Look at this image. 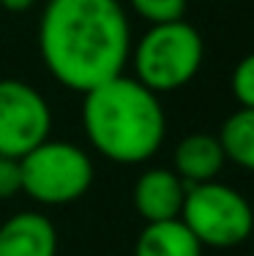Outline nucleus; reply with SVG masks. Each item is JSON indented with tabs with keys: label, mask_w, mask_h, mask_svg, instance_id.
Wrapping results in <instances>:
<instances>
[{
	"label": "nucleus",
	"mask_w": 254,
	"mask_h": 256,
	"mask_svg": "<svg viewBox=\"0 0 254 256\" xmlns=\"http://www.w3.org/2000/svg\"><path fill=\"white\" fill-rule=\"evenodd\" d=\"M0 256H58V229L41 212H14L0 224Z\"/></svg>",
	"instance_id": "6e6552de"
},
{
	"label": "nucleus",
	"mask_w": 254,
	"mask_h": 256,
	"mask_svg": "<svg viewBox=\"0 0 254 256\" xmlns=\"http://www.w3.org/2000/svg\"><path fill=\"white\" fill-rule=\"evenodd\" d=\"M22 194L39 204H71L93 186V161L71 142L47 139L20 158Z\"/></svg>",
	"instance_id": "20e7f679"
},
{
	"label": "nucleus",
	"mask_w": 254,
	"mask_h": 256,
	"mask_svg": "<svg viewBox=\"0 0 254 256\" xmlns=\"http://www.w3.org/2000/svg\"><path fill=\"white\" fill-rule=\"evenodd\" d=\"M39 52L58 84L88 93L129 66V14L120 0H50L39 22Z\"/></svg>",
	"instance_id": "f257e3e1"
},
{
	"label": "nucleus",
	"mask_w": 254,
	"mask_h": 256,
	"mask_svg": "<svg viewBox=\"0 0 254 256\" xmlns=\"http://www.w3.org/2000/svg\"><path fill=\"white\" fill-rule=\"evenodd\" d=\"M52 112L47 98L22 79H0V156H28L50 139Z\"/></svg>",
	"instance_id": "423d86ee"
},
{
	"label": "nucleus",
	"mask_w": 254,
	"mask_h": 256,
	"mask_svg": "<svg viewBox=\"0 0 254 256\" xmlns=\"http://www.w3.org/2000/svg\"><path fill=\"white\" fill-rule=\"evenodd\" d=\"M224 164L227 156L221 150L219 136H213V134H189L186 139H180L172 153V172L186 186L216 180Z\"/></svg>",
	"instance_id": "1a4fd4ad"
},
{
	"label": "nucleus",
	"mask_w": 254,
	"mask_h": 256,
	"mask_svg": "<svg viewBox=\"0 0 254 256\" xmlns=\"http://www.w3.org/2000/svg\"><path fill=\"white\" fill-rule=\"evenodd\" d=\"M22 194V172L17 158L0 156V199H11Z\"/></svg>",
	"instance_id": "4468645a"
},
{
	"label": "nucleus",
	"mask_w": 254,
	"mask_h": 256,
	"mask_svg": "<svg viewBox=\"0 0 254 256\" xmlns=\"http://www.w3.org/2000/svg\"><path fill=\"white\" fill-rule=\"evenodd\" d=\"M219 142L227 161L238 164L246 172H254V109L232 112L219 128Z\"/></svg>",
	"instance_id": "9b49d317"
},
{
	"label": "nucleus",
	"mask_w": 254,
	"mask_h": 256,
	"mask_svg": "<svg viewBox=\"0 0 254 256\" xmlns=\"http://www.w3.org/2000/svg\"><path fill=\"white\" fill-rule=\"evenodd\" d=\"M186 182L172 169H148L134 182V207L145 224L180 218L186 199Z\"/></svg>",
	"instance_id": "0eeeda50"
},
{
	"label": "nucleus",
	"mask_w": 254,
	"mask_h": 256,
	"mask_svg": "<svg viewBox=\"0 0 254 256\" xmlns=\"http://www.w3.org/2000/svg\"><path fill=\"white\" fill-rule=\"evenodd\" d=\"M205 60L202 36L186 20L150 25L131 46L134 79L156 96L175 93L191 82Z\"/></svg>",
	"instance_id": "7ed1b4c3"
},
{
	"label": "nucleus",
	"mask_w": 254,
	"mask_h": 256,
	"mask_svg": "<svg viewBox=\"0 0 254 256\" xmlns=\"http://www.w3.org/2000/svg\"><path fill=\"white\" fill-rule=\"evenodd\" d=\"M33 3L36 0H0V8L11 11V14H22V11H28Z\"/></svg>",
	"instance_id": "2eb2a0df"
},
{
	"label": "nucleus",
	"mask_w": 254,
	"mask_h": 256,
	"mask_svg": "<svg viewBox=\"0 0 254 256\" xmlns=\"http://www.w3.org/2000/svg\"><path fill=\"white\" fill-rule=\"evenodd\" d=\"M129 6L148 25H167L183 20L189 0H129Z\"/></svg>",
	"instance_id": "f8f14e48"
},
{
	"label": "nucleus",
	"mask_w": 254,
	"mask_h": 256,
	"mask_svg": "<svg viewBox=\"0 0 254 256\" xmlns=\"http://www.w3.org/2000/svg\"><path fill=\"white\" fill-rule=\"evenodd\" d=\"M180 221L202 248H235L254 232V210L240 191L219 180L186 188Z\"/></svg>",
	"instance_id": "39448f33"
},
{
	"label": "nucleus",
	"mask_w": 254,
	"mask_h": 256,
	"mask_svg": "<svg viewBox=\"0 0 254 256\" xmlns=\"http://www.w3.org/2000/svg\"><path fill=\"white\" fill-rule=\"evenodd\" d=\"M134 256H202V246L180 218L145 224L134 242Z\"/></svg>",
	"instance_id": "9d476101"
},
{
	"label": "nucleus",
	"mask_w": 254,
	"mask_h": 256,
	"mask_svg": "<svg viewBox=\"0 0 254 256\" xmlns=\"http://www.w3.org/2000/svg\"><path fill=\"white\" fill-rule=\"evenodd\" d=\"M82 96L85 136L101 158L134 166L159 153L167 136L164 106L134 76L120 74Z\"/></svg>",
	"instance_id": "f03ea898"
},
{
	"label": "nucleus",
	"mask_w": 254,
	"mask_h": 256,
	"mask_svg": "<svg viewBox=\"0 0 254 256\" xmlns=\"http://www.w3.org/2000/svg\"><path fill=\"white\" fill-rule=\"evenodd\" d=\"M232 96L243 109H254V52L238 60L232 71Z\"/></svg>",
	"instance_id": "ddd939ff"
}]
</instances>
